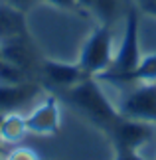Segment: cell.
Masks as SVG:
<instances>
[{"label":"cell","mask_w":156,"mask_h":160,"mask_svg":"<svg viewBox=\"0 0 156 160\" xmlns=\"http://www.w3.org/2000/svg\"><path fill=\"white\" fill-rule=\"evenodd\" d=\"M69 101L75 109H79L83 115L97 122L113 127L118 121L117 105L109 99L103 87L99 85V77L97 81L95 77H83L79 83L69 87Z\"/></svg>","instance_id":"cell-1"},{"label":"cell","mask_w":156,"mask_h":160,"mask_svg":"<svg viewBox=\"0 0 156 160\" xmlns=\"http://www.w3.org/2000/svg\"><path fill=\"white\" fill-rule=\"evenodd\" d=\"M140 58L142 53H140V44H138V8L134 6L127 14L124 30H123L121 42H118L115 50L113 63H111L109 71L103 73L99 79H105L109 83H123L134 71Z\"/></svg>","instance_id":"cell-2"},{"label":"cell","mask_w":156,"mask_h":160,"mask_svg":"<svg viewBox=\"0 0 156 160\" xmlns=\"http://www.w3.org/2000/svg\"><path fill=\"white\" fill-rule=\"evenodd\" d=\"M115 58V38L111 32V24H99L81 46L77 65L89 77H101L109 71Z\"/></svg>","instance_id":"cell-3"},{"label":"cell","mask_w":156,"mask_h":160,"mask_svg":"<svg viewBox=\"0 0 156 160\" xmlns=\"http://www.w3.org/2000/svg\"><path fill=\"white\" fill-rule=\"evenodd\" d=\"M111 128H113V140L117 150H133L146 158V152H150V148L154 146L156 125L152 122L118 117V121Z\"/></svg>","instance_id":"cell-4"},{"label":"cell","mask_w":156,"mask_h":160,"mask_svg":"<svg viewBox=\"0 0 156 160\" xmlns=\"http://www.w3.org/2000/svg\"><path fill=\"white\" fill-rule=\"evenodd\" d=\"M118 117L156 125V83H136L117 103Z\"/></svg>","instance_id":"cell-5"},{"label":"cell","mask_w":156,"mask_h":160,"mask_svg":"<svg viewBox=\"0 0 156 160\" xmlns=\"http://www.w3.org/2000/svg\"><path fill=\"white\" fill-rule=\"evenodd\" d=\"M28 132L36 137H53L61 128V109L53 95H46L36 101V105L26 113Z\"/></svg>","instance_id":"cell-6"},{"label":"cell","mask_w":156,"mask_h":160,"mask_svg":"<svg viewBox=\"0 0 156 160\" xmlns=\"http://www.w3.org/2000/svg\"><path fill=\"white\" fill-rule=\"evenodd\" d=\"M40 87L36 83H0V113L18 111L24 105H30L38 99Z\"/></svg>","instance_id":"cell-7"},{"label":"cell","mask_w":156,"mask_h":160,"mask_svg":"<svg viewBox=\"0 0 156 160\" xmlns=\"http://www.w3.org/2000/svg\"><path fill=\"white\" fill-rule=\"evenodd\" d=\"M0 58L6 63L28 71V67H32L34 59H36L34 58V46L28 42V36L2 42L0 44Z\"/></svg>","instance_id":"cell-8"},{"label":"cell","mask_w":156,"mask_h":160,"mask_svg":"<svg viewBox=\"0 0 156 160\" xmlns=\"http://www.w3.org/2000/svg\"><path fill=\"white\" fill-rule=\"evenodd\" d=\"M43 75L48 77V81H52L58 87L69 89L75 83H79L83 77H89L81 71L77 63H65L61 59H48L43 63Z\"/></svg>","instance_id":"cell-9"},{"label":"cell","mask_w":156,"mask_h":160,"mask_svg":"<svg viewBox=\"0 0 156 160\" xmlns=\"http://www.w3.org/2000/svg\"><path fill=\"white\" fill-rule=\"evenodd\" d=\"M22 36H28L26 12L0 4V44L14 38H22Z\"/></svg>","instance_id":"cell-10"},{"label":"cell","mask_w":156,"mask_h":160,"mask_svg":"<svg viewBox=\"0 0 156 160\" xmlns=\"http://www.w3.org/2000/svg\"><path fill=\"white\" fill-rule=\"evenodd\" d=\"M26 134H28L26 115L20 113V111L4 113L2 125H0V142L4 146H16L24 140Z\"/></svg>","instance_id":"cell-11"},{"label":"cell","mask_w":156,"mask_h":160,"mask_svg":"<svg viewBox=\"0 0 156 160\" xmlns=\"http://www.w3.org/2000/svg\"><path fill=\"white\" fill-rule=\"evenodd\" d=\"M156 83V52L144 53L134 67V71L123 83Z\"/></svg>","instance_id":"cell-12"},{"label":"cell","mask_w":156,"mask_h":160,"mask_svg":"<svg viewBox=\"0 0 156 160\" xmlns=\"http://www.w3.org/2000/svg\"><path fill=\"white\" fill-rule=\"evenodd\" d=\"M89 10H93L99 24H111L117 12V0H91Z\"/></svg>","instance_id":"cell-13"},{"label":"cell","mask_w":156,"mask_h":160,"mask_svg":"<svg viewBox=\"0 0 156 160\" xmlns=\"http://www.w3.org/2000/svg\"><path fill=\"white\" fill-rule=\"evenodd\" d=\"M2 160H42V158H40L38 152H36L34 148H30V146L16 144V146H12V148L6 152Z\"/></svg>","instance_id":"cell-14"},{"label":"cell","mask_w":156,"mask_h":160,"mask_svg":"<svg viewBox=\"0 0 156 160\" xmlns=\"http://www.w3.org/2000/svg\"><path fill=\"white\" fill-rule=\"evenodd\" d=\"M40 0H0V4H6V6H12V8L20 10V12H28L32 10Z\"/></svg>","instance_id":"cell-15"},{"label":"cell","mask_w":156,"mask_h":160,"mask_svg":"<svg viewBox=\"0 0 156 160\" xmlns=\"http://www.w3.org/2000/svg\"><path fill=\"white\" fill-rule=\"evenodd\" d=\"M134 4L140 12L156 18V0H134Z\"/></svg>","instance_id":"cell-16"},{"label":"cell","mask_w":156,"mask_h":160,"mask_svg":"<svg viewBox=\"0 0 156 160\" xmlns=\"http://www.w3.org/2000/svg\"><path fill=\"white\" fill-rule=\"evenodd\" d=\"M43 2H48V4H52L55 6V8H59V10H75L79 8V0H43Z\"/></svg>","instance_id":"cell-17"},{"label":"cell","mask_w":156,"mask_h":160,"mask_svg":"<svg viewBox=\"0 0 156 160\" xmlns=\"http://www.w3.org/2000/svg\"><path fill=\"white\" fill-rule=\"evenodd\" d=\"M115 160H148V158L140 156L138 152H133V150H117Z\"/></svg>","instance_id":"cell-18"},{"label":"cell","mask_w":156,"mask_h":160,"mask_svg":"<svg viewBox=\"0 0 156 160\" xmlns=\"http://www.w3.org/2000/svg\"><path fill=\"white\" fill-rule=\"evenodd\" d=\"M2 119H4V113H0V125H2Z\"/></svg>","instance_id":"cell-19"},{"label":"cell","mask_w":156,"mask_h":160,"mask_svg":"<svg viewBox=\"0 0 156 160\" xmlns=\"http://www.w3.org/2000/svg\"><path fill=\"white\" fill-rule=\"evenodd\" d=\"M0 59H2V58H0Z\"/></svg>","instance_id":"cell-20"}]
</instances>
